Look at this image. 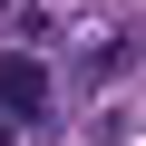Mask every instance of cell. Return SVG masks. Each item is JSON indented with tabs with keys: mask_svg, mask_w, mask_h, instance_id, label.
Here are the masks:
<instances>
[{
	"mask_svg": "<svg viewBox=\"0 0 146 146\" xmlns=\"http://www.w3.org/2000/svg\"><path fill=\"white\" fill-rule=\"evenodd\" d=\"M49 107V68L39 58H0V117H39Z\"/></svg>",
	"mask_w": 146,
	"mask_h": 146,
	"instance_id": "obj_1",
	"label": "cell"
}]
</instances>
